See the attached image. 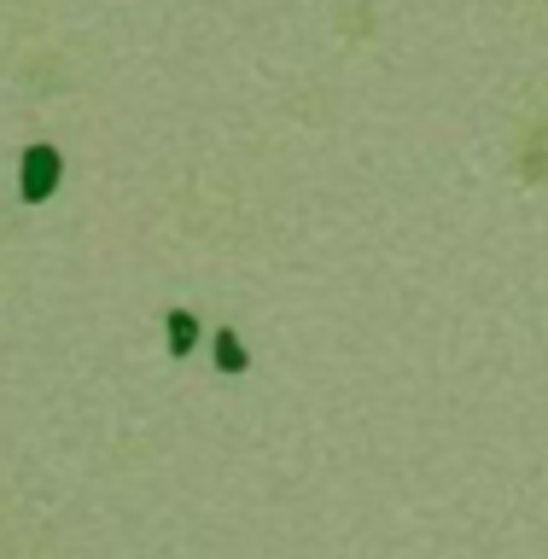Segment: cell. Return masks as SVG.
Returning <instances> with one entry per match:
<instances>
[{
    "label": "cell",
    "instance_id": "obj_1",
    "mask_svg": "<svg viewBox=\"0 0 548 559\" xmlns=\"http://www.w3.org/2000/svg\"><path fill=\"white\" fill-rule=\"evenodd\" d=\"M59 169H65V158H59L53 146H30V152H24V164H18V193L30 198V204L53 198V187H59Z\"/></svg>",
    "mask_w": 548,
    "mask_h": 559
},
{
    "label": "cell",
    "instance_id": "obj_2",
    "mask_svg": "<svg viewBox=\"0 0 548 559\" xmlns=\"http://www.w3.org/2000/svg\"><path fill=\"white\" fill-rule=\"evenodd\" d=\"M164 327H170V350H175V356H187V350L199 344V321H193L187 309H170V315H164Z\"/></svg>",
    "mask_w": 548,
    "mask_h": 559
},
{
    "label": "cell",
    "instance_id": "obj_3",
    "mask_svg": "<svg viewBox=\"0 0 548 559\" xmlns=\"http://www.w3.org/2000/svg\"><path fill=\"white\" fill-rule=\"evenodd\" d=\"M216 362H222V373H245V344L228 327L216 332Z\"/></svg>",
    "mask_w": 548,
    "mask_h": 559
}]
</instances>
